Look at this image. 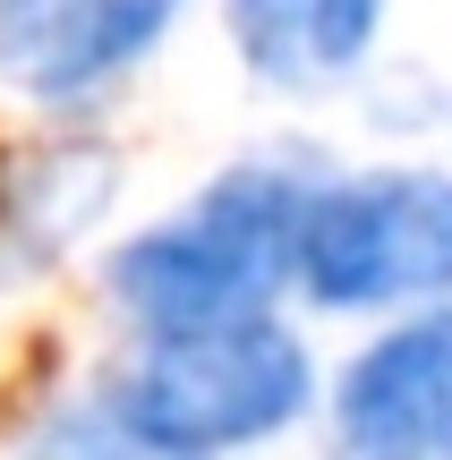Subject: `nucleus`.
Here are the masks:
<instances>
[{
    "instance_id": "obj_1",
    "label": "nucleus",
    "mask_w": 452,
    "mask_h": 460,
    "mask_svg": "<svg viewBox=\"0 0 452 460\" xmlns=\"http://www.w3.org/2000/svg\"><path fill=\"white\" fill-rule=\"evenodd\" d=\"M299 188L273 171H231L214 180L180 222L146 230L120 247L111 290L146 332H188V324H231L265 315V298L299 273Z\"/></svg>"
},
{
    "instance_id": "obj_2",
    "label": "nucleus",
    "mask_w": 452,
    "mask_h": 460,
    "mask_svg": "<svg viewBox=\"0 0 452 460\" xmlns=\"http://www.w3.org/2000/svg\"><path fill=\"white\" fill-rule=\"evenodd\" d=\"M102 410L120 427H137L146 444L197 452V460L231 444H265L273 427H290L307 410V349L273 315L154 332L146 358L120 376V393Z\"/></svg>"
},
{
    "instance_id": "obj_3",
    "label": "nucleus",
    "mask_w": 452,
    "mask_h": 460,
    "mask_svg": "<svg viewBox=\"0 0 452 460\" xmlns=\"http://www.w3.org/2000/svg\"><path fill=\"white\" fill-rule=\"evenodd\" d=\"M299 281L324 307H393L452 290V180L376 171L299 205Z\"/></svg>"
},
{
    "instance_id": "obj_4",
    "label": "nucleus",
    "mask_w": 452,
    "mask_h": 460,
    "mask_svg": "<svg viewBox=\"0 0 452 460\" xmlns=\"http://www.w3.org/2000/svg\"><path fill=\"white\" fill-rule=\"evenodd\" d=\"M333 460H452V315H419L350 358Z\"/></svg>"
},
{
    "instance_id": "obj_5",
    "label": "nucleus",
    "mask_w": 452,
    "mask_h": 460,
    "mask_svg": "<svg viewBox=\"0 0 452 460\" xmlns=\"http://www.w3.org/2000/svg\"><path fill=\"white\" fill-rule=\"evenodd\" d=\"M171 17L180 0H0V77L17 94L68 102L120 77Z\"/></svg>"
},
{
    "instance_id": "obj_6",
    "label": "nucleus",
    "mask_w": 452,
    "mask_h": 460,
    "mask_svg": "<svg viewBox=\"0 0 452 460\" xmlns=\"http://www.w3.org/2000/svg\"><path fill=\"white\" fill-rule=\"evenodd\" d=\"M385 26V0H231V43L265 85H333Z\"/></svg>"
},
{
    "instance_id": "obj_7",
    "label": "nucleus",
    "mask_w": 452,
    "mask_h": 460,
    "mask_svg": "<svg viewBox=\"0 0 452 460\" xmlns=\"http://www.w3.org/2000/svg\"><path fill=\"white\" fill-rule=\"evenodd\" d=\"M43 460H197V452H171V444H146L137 427H120L111 410H77L43 435Z\"/></svg>"
}]
</instances>
